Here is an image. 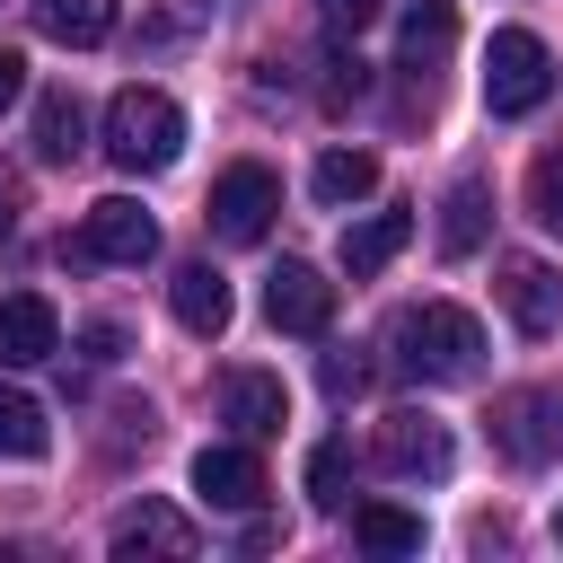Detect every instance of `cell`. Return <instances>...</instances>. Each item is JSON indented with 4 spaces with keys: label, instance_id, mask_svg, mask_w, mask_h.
<instances>
[{
    "label": "cell",
    "instance_id": "26",
    "mask_svg": "<svg viewBox=\"0 0 563 563\" xmlns=\"http://www.w3.org/2000/svg\"><path fill=\"white\" fill-rule=\"evenodd\" d=\"M317 18H325L334 35H361V26L378 18V0H317Z\"/></svg>",
    "mask_w": 563,
    "mask_h": 563
},
{
    "label": "cell",
    "instance_id": "28",
    "mask_svg": "<svg viewBox=\"0 0 563 563\" xmlns=\"http://www.w3.org/2000/svg\"><path fill=\"white\" fill-rule=\"evenodd\" d=\"M361 378H369V361H343V352H325V387H334V396H352Z\"/></svg>",
    "mask_w": 563,
    "mask_h": 563
},
{
    "label": "cell",
    "instance_id": "16",
    "mask_svg": "<svg viewBox=\"0 0 563 563\" xmlns=\"http://www.w3.org/2000/svg\"><path fill=\"white\" fill-rule=\"evenodd\" d=\"M35 26H44L53 44L88 53V44H106V35H114V0H35Z\"/></svg>",
    "mask_w": 563,
    "mask_h": 563
},
{
    "label": "cell",
    "instance_id": "13",
    "mask_svg": "<svg viewBox=\"0 0 563 563\" xmlns=\"http://www.w3.org/2000/svg\"><path fill=\"white\" fill-rule=\"evenodd\" d=\"M167 308H176V325L185 334H229V273L220 264H176V282H167Z\"/></svg>",
    "mask_w": 563,
    "mask_h": 563
},
{
    "label": "cell",
    "instance_id": "8",
    "mask_svg": "<svg viewBox=\"0 0 563 563\" xmlns=\"http://www.w3.org/2000/svg\"><path fill=\"white\" fill-rule=\"evenodd\" d=\"M493 440H501L519 466L554 457V449H563V387H537V396H501V405H493Z\"/></svg>",
    "mask_w": 563,
    "mask_h": 563
},
{
    "label": "cell",
    "instance_id": "20",
    "mask_svg": "<svg viewBox=\"0 0 563 563\" xmlns=\"http://www.w3.org/2000/svg\"><path fill=\"white\" fill-rule=\"evenodd\" d=\"M308 194L317 202H361V194H378V158L369 150H325L317 176H308Z\"/></svg>",
    "mask_w": 563,
    "mask_h": 563
},
{
    "label": "cell",
    "instance_id": "22",
    "mask_svg": "<svg viewBox=\"0 0 563 563\" xmlns=\"http://www.w3.org/2000/svg\"><path fill=\"white\" fill-rule=\"evenodd\" d=\"M352 537H361L369 554H422V519L396 510V501H361V510H352Z\"/></svg>",
    "mask_w": 563,
    "mask_h": 563
},
{
    "label": "cell",
    "instance_id": "17",
    "mask_svg": "<svg viewBox=\"0 0 563 563\" xmlns=\"http://www.w3.org/2000/svg\"><path fill=\"white\" fill-rule=\"evenodd\" d=\"M79 150H88V106H79L70 88H53V97L35 106V158L62 167V158H79Z\"/></svg>",
    "mask_w": 563,
    "mask_h": 563
},
{
    "label": "cell",
    "instance_id": "15",
    "mask_svg": "<svg viewBox=\"0 0 563 563\" xmlns=\"http://www.w3.org/2000/svg\"><path fill=\"white\" fill-rule=\"evenodd\" d=\"M405 238H413V211H369V220H352V229H343V273H352V282L387 273Z\"/></svg>",
    "mask_w": 563,
    "mask_h": 563
},
{
    "label": "cell",
    "instance_id": "19",
    "mask_svg": "<svg viewBox=\"0 0 563 563\" xmlns=\"http://www.w3.org/2000/svg\"><path fill=\"white\" fill-rule=\"evenodd\" d=\"M44 449H53L44 405H35L26 387H9V378H0V457H44Z\"/></svg>",
    "mask_w": 563,
    "mask_h": 563
},
{
    "label": "cell",
    "instance_id": "7",
    "mask_svg": "<svg viewBox=\"0 0 563 563\" xmlns=\"http://www.w3.org/2000/svg\"><path fill=\"white\" fill-rule=\"evenodd\" d=\"M449 422H431V413H387L378 422V466L387 475H405V484H440L449 475Z\"/></svg>",
    "mask_w": 563,
    "mask_h": 563
},
{
    "label": "cell",
    "instance_id": "6",
    "mask_svg": "<svg viewBox=\"0 0 563 563\" xmlns=\"http://www.w3.org/2000/svg\"><path fill=\"white\" fill-rule=\"evenodd\" d=\"M264 317H273L282 334H325V325H334V282H325L317 264H290V255H282V264L264 273Z\"/></svg>",
    "mask_w": 563,
    "mask_h": 563
},
{
    "label": "cell",
    "instance_id": "24",
    "mask_svg": "<svg viewBox=\"0 0 563 563\" xmlns=\"http://www.w3.org/2000/svg\"><path fill=\"white\" fill-rule=\"evenodd\" d=\"M528 211H537V220L563 238V150H545V158L528 167Z\"/></svg>",
    "mask_w": 563,
    "mask_h": 563
},
{
    "label": "cell",
    "instance_id": "10",
    "mask_svg": "<svg viewBox=\"0 0 563 563\" xmlns=\"http://www.w3.org/2000/svg\"><path fill=\"white\" fill-rule=\"evenodd\" d=\"M493 290H501V308H510L519 334H554V325H563V282H554L537 255H501V282H493Z\"/></svg>",
    "mask_w": 563,
    "mask_h": 563
},
{
    "label": "cell",
    "instance_id": "12",
    "mask_svg": "<svg viewBox=\"0 0 563 563\" xmlns=\"http://www.w3.org/2000/svg\"><path fill=\"white\" fill-rule=\"evenodd\" d=\"M106 545H114L123 563H132V554H167V563H185L202 537H194V519H185L176 501H132V510L114 519V537H106Z\"/></svg>",
    "mask_w": 563,
    "mask_h": 563
},
{
    "label": "cell",
    "instance_id": "11",
    "mask_svg": "<svg viewBox=\"0 0 563 563\" xmlns=\"http://www.w3.org/2000/svg\"><path fill=\"white\" fill-rule=\"evenodd\" d=\"M194 493H202L211 510H255V501H264L255 449H246V440H211V449L194 457Z\"/></svg>",
    "mask_w": 563,
    "mask_h": 563
},
{
    "label": "cell",
    "instance_id": "25",
    "mask_svg": "<svg viewBox=\"0 0 563 563\" xmlns=\"http://www.w3.org/2000/svg\"><path fill=\"white\" fill-rule=\"evenodd\" d=\"M202 18H211V0H167V9H158L141 35H150V44H176V35H194Z\"/></svg>",
    "mask_w": 563,
    "mask_h": 563
},
{
    "label": "cell",
    "instance_id": "1",
    "mask_svg": "<svg viewBox=\"0 0 563 563\" xmlns=\"http://www.w3.org/2000/svg\"><path fill=\"white\" fill-rule=\"evenodd\" d=\"M387 343H396V369L422 378V387H457V378H475V361H484V325H475L466 308H449V299L405 308Z\"/></svg>",
    "mask_w": 563,
    "mask_h": 563
},
{
    "label": "cell",
    "instance_id": "29",
    "mask_svg": "<svg viewBox=\"0 0 563 563\" xmlns=\"http://www.w3.org/2000/svg\"><path fill=\"white\" fill-rule=\"evenodd\" d=\"M554 545H563V510H554Z\"/></svg>",
    "mask_w": 563,
    "mask_h": 563
},
{
    "label": "cell",
    "instance_id": "4",
    "mask_svg": "<svg viewBox=\"0 0 563 563\" xmlns=\"http://www.w3.org/2000/svg\"><path fill=\"white\" fill-rule=\"evenodd\" d=\"M273 211H282V176H273V167H255V158L220 167V185H211V229H220L229 246H255V238L273 229Z\"/></svg>",
    "mask_w": 563,
    "mask_h": 563
},
{
    "label": "cell",
    "instance_id": "9",
    "mask_svg": "<svg viewBox=\"0 0 563 563\" xmlns=\"http://www.w3.org/2000/svg\"><path fill=\"white\" fill-rule=\"evenodd\" d=\"M53 352H62L53 299H44V290H9V299H0V369H35V361H53Z\"/></svg>",
    "mask_w": 563,
    "mask_h": 563
},
{
    "label": "cell",
    "instance_id": "5",
    "mask_svg": "<svg viewBox=\"0 0 563 563\" xmlns=\"http://www.w3.org/2000/svg\"><path fill=\"white\" fill-rule=\"evenodd\" d=\"M79 255H88V264H150V255H158V220H150L132 194H106V202H88V220H79Z\"/></svg>",
    "mask_w": 563,
    "mask_h": 563
},
{
    "label": "cell",
    "instance_id": "21",
    "mask_svg": "<svg viewBox=\"0 0 563 563\" xmlns=\"http://www.w3.org/2000/svg\"><path fill=\"white\" fill-rule=\"evenodd\" d=\"M484 202H493V194H484L475 176L449 185V202H440V255H475V246H484Z\"/></svg>",
    "mask_w": 563,
    "mask_h": 563
},
{
    "label": "cell",
    "instance_id": "18",
    "mask_svg": "<svg viewBox=\"0 0 563 563\" xmlns=\"http://www.w3.org/2000/svg\"><path fill=\"white\" fill-rule=\"evenodd\" d=\"M457 44V0H405V70H431Z\"/></svg>",
    "mask_w": 563,
    "mask_h": 563
},
{
    "label": "cell",
    "instance_id": "27",
    "mask_svg": "<svg viewBox=\"0 0 563 563\" xmlns=\"http://www.w3.org/2000/svg\"><path fill=\"white\" fill-rule=\"evenodd\" d=\"M18 88H26V53H18V44H0V114L18 106Z\"/></svg>",
    "mask_w": 563,
    "mask_h": 563
},
{
    "label": "cell",
    "instance_id": "2",
    "mask_svg": "<svg viewBox=\"0 0 563 563\" xmlns=\"http://www.w3.org/2000/svg\"><path fill=\"white\" fill-rule=\"evenodd\" d=\"M176 150H185V106L167 88H114V106H106V158L123 176H158V167H176Z\"/></svg>",
    "mask_w": 563,
    "mask_h": 563
},
{
    "label": "cell",
    "instance_id": "3",
    "mask_svg": "<svg viewBox=\"0 0 563 563\" xmlns=\"http://www.w3.org/2000/svg\"><path fill=\"white\" fill-rule=\"evenodd\" d=\"M545 97H554V53L528 26H493V44H484V106L493 114H537Z\"/></svg>",
    "mask_w": 563,
    "mask_h": 563
},
{
    "label": "cell",
    "instance_id": "14",
    "mask_svg": "<svg viewBox=\"0 0 563 563\" xmlns=\"http://www.w3.org/2000/svg\"><path fill=\"white\" fill-rule=\"evenodd\" d=\"M220 413L238 422V440H273V431L290 422V396H282V378H273V369H229Z\"/></svg>",
    "mask_w": 563,
    "mask_h": 563
},
{
    "label": "cell",
    "instance_id": "23",
    "mask_svg": "<svg viewBox=\"0 0 563 563\" xmlns=\"http://www.w3.org/2000/svg\"><path fill=\"white\" fill-rule=\"evenodd\" d=\"M343 484H352V440H317V457H308V501H317V510H343Z\"/></svg>",
    "mask_w": 563,
    "mask_h": 563
}]
</instances>
